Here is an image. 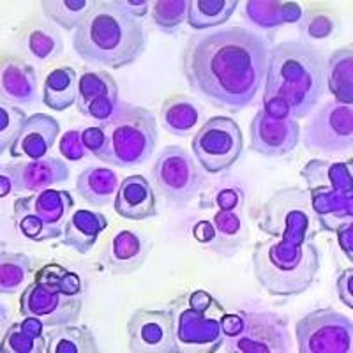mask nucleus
Wrapping results in <instances>:
<instances>
[{"label":"nucleus","instance_id":"obj_1","mask_svg":"<svg viewBox=\"0 0 353 353\" xmlns=\"http://www.w3.org/2000/svg\"><path fill=\"white\" fill-rule=\"evenodd\" d=\"M269 50V41L244 27L194 34L182 52V72L194 92L241 112L260 92Z\"/></svg>","mask_w":353,"mask_h":353},{"label":"nucleus","instance_id":"obj_2","mask_svg":"<svg viewBox=\"0 0 353 353\" xmlns=\"http://www.w3.org/2000/svg\"><path fill=\"white\" fill-rule=\"evenodd\" d=\"M325 55L305 41H285L269 50L263 97L281 99L293 119L309 115L325 94Z\"/></svg>","mask_w":353,"mask_h":353},{"label":"nucleus","instance_id":"obj_3","mask_svg":"<svg viewBox=\"0 0 353 353\" xmlns=\"http://www.w3.org/2000/svg\"><path fill=\"white\" fill-rule=\"evenodd\" d=\"M145 46L143 25L117 8L113 0L97 2L72 36V48L85 62L110 69L134 64Z\"/></svg>","mask_w":353,"mask_h":353},{"label":"nucleus","instance_id":"obj_4","mask_svg":"<svg viewBox=\"0 0 353 353\" xmlns=\"http://www.w3.org/2000/svg\"><path fill=\"white\" fill-rule=\"evenodd\" d=\"M321 251L314 241L292 242L267 239L254 245V279L274 297H295L307 292L316 281Z\"/></svg>","mask_w":353,"mask_h":353},{"label":"nucleus","instance_id":"obj_5","mask_svg":"<svg viewBox=\"0 0 353 353\" xmlns=\"http://www.w3.org/2000/svg\"><path fill=\"white\" fill-rule=\"evenodd\" d=\"M81 311L83 285L80 276L59 263L41 267L36 274V281L21 293V316L37 318L48 329L77 323Z\"/></svg>","mask_w":353,"mask_h":353},{"label":"nucleus","instance_id":"obj_6","mask_svg":"<svg viewBox=\"0 0 353 353\" xmlns=\"http://www.w3.org/2000/svg\"><path fill=\"white\" fill-rule=\"evenodd\" d=\"M105 147L97 159L121 168H134L150 159L159 140V128L152 112L121 101L112 119L99 122Z\"/></svg>","mask_w":353,"mask_h":353},{"label":"nucleus","instance_id":"obj_7","mask_svg":"<svg viewBox=\"0 0 353 353\" xmlns=\"http://www.w3.org/2000/svg\"><path fill=\"white\" fill-rule=\"evenodd\" d=\"M320 232H336L353 216V166L348 161L311 159L301 170Z\"/></svg>","mask_w":353,"mask_h":353},{"label":"nucleus","instance_id":"obj_8","mask_svg":"<svg viewBox=\"0 0 353 353\" xmlns=\"http://www.w3.org/2000/svg\"><path fill=\"white\" fill-rule=\"evenodd\" d=\"M166 311L172 316L179 346L219 352L221 343L225 341L223 316L226 309L207 290L182 293L170 302Z\"/></svg>","mask_w":353,"mask_h":353},{"label":"nucleus","instance_id":"obj_9","mask_svg":"<svg viewBox=\"0 0 353 353\" xmlns=\"http://www.w3.org/2000/svg\"><path fill=\"white\" fill-rule=\"evenodd\" d=\"M256 225L269 237L292 242L314 241L320 232L309 191L301 185L277 189L260 207Z\"/></svg>","mask_w":353,"mask_h":353},{"label":"nucleus","instance_id":"obj_10","mask_svg":"<svg viewBox=\"0 0 353 353\" xmlns=\"http://www.w3.org/2000/svg\"><path fill=\"white\" fill-rule=\"evenodd\" d=\"M74 200L69 191L43 189L30 196L17 198L12 209V223L21 237L28 241H55L64 235Z\"/></svg>","mask_w":353,"mask_h":353},{"label":"nucleus","instance_id":"obj_11","mask_svg":"<svg viewBox=\"0 0 353 353\" xmlns=\"http://www.w3.org/2000/svg\"><path fill=\"white\" fill-rule=\"evenodd\" d=\"M152 181L170 203L176 209H184L203 189L207 176L182 147L168 145L154 163Z\"/></svg>","mask_w":353,"mask_h":353},{"label":"nucleus","instance_id":"obj_12","mask_svg":"<svg viewBox=\"0 0 353 353\" xmlns=\"http://www.w3.org/2000/svg\"><path fill=\"white\" fill-rule=\"evenodd\" d=\"M191 149L203 172L216 175L237 163L244 149V137L237 121L212 117L194 134Z\"/></svg>","mask_w":353,"mask_h":353},{"label":"nucleus","instance_id":"obj_13","mask_svg":"<svg viewBox=\"0 0 353 353\" xmlns=\"http://www.w3.org/2000/svg\"><path fill=\"white\" fill-rule=\"evenodd\" d=\"M242 327L235 336L225 337L219 352L286 353L290 352L288 320L270 311H241Z\"/></svg>","mask_w":353,"mask_h":353},{"label":"nucleus","instance_id":"obj_14","mask_svg":"<svg viewBox=\"0 0 353 353\" xmlns=\"http://www.w3.org/2000/svg\"><path fill=\"white\" fill-rule=\"evenodd\" d=\"M295 339L301 353H350L352 318L330 307L314 309L297 321Z\"/></svg>","mask_w":353,"mask_h":353},{"label":"nucleus","instance_id":"obj_15","mask_svg":"<svg viewBox=\"0 0 353 353\" xmlns=\"http://www.w3.org/2000/svg\"><path fill=\"white\" fill-rule=\"evenodd\" d=\"M304 147L309 152L346 156L353 149V108L330 101L321 106L304 129Z\"/></svg>","mask_w":353,"mask_h":353},{"label":"nucleus","instance_id":"obj_16","mask_svg":"<svg viewBox=\"0 0 353 353\" xmlns=\"http://www.w3.org/2000/svg\"><path fill=\"white\" fill-rule=\"evenodd\" d=\"M128 345L132 353H179L173 321L163 309H137L128 320Z\"/></svg>","mask_w":353,"mask_h":353},{"label":"nucleus","instance_id":"obj_17","mask_svg":"<svg viewBox=\"0 0 353 353\" xmlns=\"http://www.w3.org/2000/svg\"><path fill=\"white\" fill-rule=\"evenodd\" d=\"M249 132H251L249 149L265 157L286 156L293 152L301 141V125L293 117L274 119L263 110L254 113Z\"/></svg>","mask_w":353,"mask_h":353},{"label":"nucleus","instance_id":"obj_18","mask_svg":"<svg viewBox=\"0 0 353 353\" xmlns=\"http://www.w3.org/2000/svg\"><path fill=\"white\" fill-rule=\"evenodd\" d=\"M193 237L212 253L232 256L248 241L249 230L242 212L217 210L210 219L198 221L193 226Z\"/></svg>","mask_w":353,"mask_h":353},{"label":"nucleus","instance_id":"obj_19","mask_svg":"<svg viewBox=\"0 0 353 353\" xmlns=\"http://www.w3.org/2000/svg\"><path fill=\"white\" fill-rule=\"evenodd\" d=\"M119 85L106 71H87L80 77L77 108L85 117L97 122L112 119L119 108Z\"/></svg>","mask_w":353,"mask_h":353},{"label":"nucleus","instance_id":"obj_20","mask_svg":"<svg viewBox=\"0 0 353 353\" xmlns=\"http://www.w3.org/2000/svg\"><path fill=\"white\" fill-rule=\"evenodd\" d=\"M152 241L140 230H119L101 253V263L115 276H128L143 267Z\"/></svg>","mask_w":353,"mask_h":353},{"label":"nucleus","instance_id":"obj_21","mask_svg":"<svg viewBox=\"0 0 353 353\" xmlns=\"http://www.w3.org/2000/svg\"><path fill=\"white\" fill-rule=\"evenodd\" d=\"M2 172L8 173L11 179L14 193H37L69 179L68 163L53 156L9 163L8 166H2Z\"/></svg>","mask_w":353,"mask_h":353},{"label":"nucleus","instance_id":"obj_22","mask_svg":"<svg viewBox=\"0 0 353 353\" xmlns=\"http://www.w3.org/2000/svg\"><path fill=\"white\" fill-rule=\"evenodd\" d=\"M61 134V124L46 113H34L27 119L17 138L9 145L12 159L36 161L48 156L57 138Z\"/></svg>","mask_w":353,"mask_h":353},{"label":"nucleus","instance_id":"obj_23","mask_svg":"<svg viewBox=\"0 0 353 353\" xmlns=\"http://www.w3.org/2000/svg\"><path fill=\"white\" fill-rule=\"evenodd\" d=\"M113 209L117 216L128 221H145L157 216L156 194L149 179L143 175H129L117 189Z\"/></svg>","mask_w":353,"mask_h":353},{"label":"nucleus","instance_id":"obj_24","mask_svg":"<svg viewBox=\"0 0 353 353\" xmlns=\"http://www.w3.org/2000/svg\"><path fill=\"white\" fill-rule=\"evenodd\" d=\"M108 225V217L105 214L88 209L74 210L65 223L61 244L80 254H88Z\"/></svg>","mask_w":353,"mask_h":353},{"label":"nucleus","instance_id":"obj_25","mask_svg":"<svg viewBox=\"0 0 353 353\" xmlns=\"http://www.w3.org/2000/svg\"><path fill=\"white\" fill-rule=\"evenodd\" d=\"M2 97L14 105H30L37 101V71L27 62L9 57L0 74Z\"/></svg>","mask_w":353,"mask_h":353},{"label":"nucleus","instance_id":"obj_26","mask_svg":"<svg viewBox=\"0 0 353 353\" xmlns=\"http://www.w3.org/2000/svg\"><path fill=\"white\" fill-rule=\"evenodd\" d=\"M304 14L297 2L279 0H249L244 6V18L260 28H277L283 25L299 23Z\"/></svg>","mask_w":353,"mask_h":353},{"label":"nucleus","instance_id":"obj_27","mask_svg":"<svg viewBox=\"0 0 353 353\" xmlns=\"http://www.w3.org/2000/svg\"><path fill=\"white\" fill-rule=\"evenodd\" d=\"M46 325L32 316H23L12 323L2 337L4 353H48V332Z\"/></svg>","mask_w":353,"mask_h":353},{"label":"nucleus","instance_id":"obj_28","mask_svg":"<svg viewBox=\"0 0 353 353\" xmlns=\"http://www.w3.org/2000/svg\"><path fill=\"white\" fill-rule=\"evenodd\" d=\"M119 185L121 182L117 173L106 166H88L77 179L78 194L87 203L97 205V207L115 201Z\"/></svg>","mask_w":353,"mask_h":353},{"label":"nucleus","instance_id":"obj_29","mask_svg":"<svg viewBox=\"0 0 353 353\" xmlns=\"http://www.w3.org/2000/svg\"><path fill=\"white\" fill-rule=\"evenodd\" d=\"M80 78L72 68H57L43 85V103L53 112H64L77 105Z\"/></svg>","mask_w":353,"mask_h":353},{"label":"nucleus","instance_id":"obj_30","mask_svg":"<svg viewBox=\"0 0 353 353\" xmlns=\"http://www.w3.org/2000/svg\"><path fill=\"white\" fill-rule=\"evenodd\" d=\"M325 85L337 103H353V53L350 46L337 48L325 62Z\"/></svg>","mask_w":353,"mask_h":353},{"label":"nucleus","instance_id":"obj_31","mask_svg":"<svg viewBox=\"0 0 353 353\" xmlns=\"http://www.w3.org/2000/svg\"><path fill=\"white\" fill-rule=\"evenodd\" d=\"M96 337L87 325H62L48 332V353H97Z\"/></svg>","mask_w":353,"mask_h":353},{"label":"nucleus","instance_id":"obj_32","mask_svg":"<svg viewBox=\"0 0 353 353\" xmlns=\"http://www.w3.org/2000/svg\"><path fill=\"white\" fill-rule=\"evenodd\" d=\"M161 121L173 137H188L200 121V110L189 97L173 96L161 106Z\"/></svg>","mask_w":353,"mask_h":353},{"label":"nucleus","instance_id":"obj_33","mask_svg":"<svg viewBox=\"0 0 353 353\" xmlns=\"http://www.w3.org/2000/svg\"><path fill=\"white\" fill-rule=\"evenodd\" d=\"M96 4V0H43L41 9L52 23L72 32L83 23Z\"/></svg>","mask_w":353,"mask_h":353},{"label":"nucleus","instance_id":"obj_34","mask_svg":"<svg viewBox=\"0 0 353 353\" xmlns=\"http://www.w3.org/2000/svg\"><path fill=\"white\" fill-rule=\"evenodd\" d=\"M237 8V0H193L189 2L188 25L194 30L219 27L232 18Z\"/></svg>","mask_w":353,"mask_h":353},{"label":"nucleus","instance_id":"obj_35","mask_svg":"<svg viewBox=\"0 0 353 353\" xmlns=\"http://www.w3.org/2000/svg\"><path fill=\"white\" fill-rule=\"evenodd\" d=\"M32 274V260L25 253L2 251L0 254V293H18Z\"/></svg>","mask_w":353,"mask_h":353},{"label":"nucleus","instance_id":"obj_36","mask_svg":"<svg viewBox=\"0 0 353 353\" xmlns=\"http://www.w3.org/2000/svg\"><path fill=\"white\" fill-rule=\"evenodd\" d=\"M189 0H157L152 2V20L163 32H176L188 21Z\"/></svg>","mask_w":353,"mask_h":353},{"label":"nucleus","instance_id":"obj_37","mask_svg":"<svg viewBox=\"0 0 353 353\" xmlns=\"http://www.w3.org/2000/svg\"><path fill=\"white\" fill-rule=\"evenodd\" d=\"M62 39L59 32L46 27L34 28L27 37V52L36 61H52L62 53Z\"/></svg>","mask_w":353,"mask_h":353},{"label":"nucleus","instance_id":"obj_38","mask_svg":"<svg viewBox=\"0 0 353 353\" xmlns=\"http://www.w3.org/2000/svg\"><path fill=\"white\" fill-rule=\"evenodd\" d=\"M27 119V113L18 106L9 105L6 101L0 103V154L9 150V145L17 138Z\"/></svg>","mask_w":353,"mask_h":353},{"label":"nucleus","instance_id":"obj_39","mask_svg":"<svg viewBox=\"0 0 353 353\" xmlns=\"http://www.w3.org/2000/svg\"><path fill=\"white\" fill-rule=\"evenodd\" d=\"M299 23H301L299 25L301 34L307 39H325V37L332 36V32L336 30V21L325 12H304Z\"/></svg>","mask_w":353,"mask_h":353},{"label":"nucleus","instance_id":"obj_40","mask_svg":"<svg viewBox=\"0 0 353 353\" xmlns=\"http://www.w3.org/2000/svg\"><path fill=\"white\" fill-rule=\"evenodd\" d=\"M59 150H61V156L71 163H78L88 154L83 147V141H81V131H77V129H71V131L62 134Z\"/></svg>","mask_w":353,"mask_h":353},{"label":"nucleus","instance_id":"obj_41","mask_svg":"<svg viewBox=\"0 0 353 353\" xmlns=\"http://www.w3.org/2000/svg\"><path fill=\"white\" fill-rule=\"evenodd\" d=\"M214 205L217 207V210H225V212H242L244 193L237 188L221 189L214 196Z\"/></svg>","mask_w":353,"mask_h":353},{"label":"nucleus","instance_id":"obj_42","mask_svg":"<svg viewBox=\"0 0 353 353\" xmlns=\"http://www.w3.org/2000/svg\"><path fill=\"white\" fill-rule=\"evenodd\" d=\"M81 141L88 154L97 157V154L105 147V132L101 129V125H90L81 131Z\"/></svg>","mask_w":353,"mask_h":353},{"label":"nucleus","instance_id":"obj_43","mask_svg":"<svg viewBox=\"0 0 353 353\" xmlns=\"http://www.w3.org/2000/svg\"><path fill=\"white\" fill-rule=\"evenodd\" d=\"M352 281H353V269H352V267L341 270V272H339V276H337V279H336L337 295H339V299H341L343 304H345L346 307H350V309L353 307V297H352L353 286H352Z\"/></svg>","mask_w":353,"mask_h":353},{"label":"nucleus","instance_id":"obj_44","mask_svg":"<svg viewBox=\"0 0 353 353\" xmlns=\"http://www.w3.org/2000/svg\"><path fill=\"white\" fill-rule=\"evenodd\" d=\"M113 2H115L117 8L122 9L128 14H131L137 20L147 17L149 9L152 8V2H147V0H113Z\"/></svg>","mask_w":353,"mask_h":353},{"label":"nucleus","instance_id":"obj_45","mask_svg":"<svg viewBox=\"0 0 353 353\" xmlns=\"http://www.w3.org/2000/svg\"><path fill=\"white\" fill-rule=\"evenodd\" d=\"M337 233V241H339V245H341L343 253L346 254L350 261H352L353 254H352V249H353V223L348 221L345 225H341L339 228L336 230Z\"/></svg>","mask_w":353,"mask_h":353},{"label":"nucleus","instance_id":"obj_46","mask_svg":"<svg viewBox=\"0 0 353 353\" xmlns=\"http://www.w3.org/2000/svg\"><path fill=\"white\" fill-rule=\"evenodd\" d=\"M14 193V188H12V182L11 179H9L8 173H0V196L6 198L9 196V194Z\"/></svg>","mask_w":353,"mask_h":353}]
</instances>
